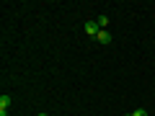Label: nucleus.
Instances as JSON below:
<instances>
[{
	"mask_svg": "<svg viewBox=\"0 0 155 116\" xmlns=\"http://www.w3.org/2000/svg\"><path fill=\"white\" fill-rule=\"evenodd\" d=\"M11 108V95H0V116H8Z\"/></svg>",
	"mask_w": 155,
	"mask_h": 116,
	"instance_id": "nucleus-1",
	"label": "nucleus"
},
{
	"mask_svg": "<svg viewBox=\"0 0 155 116\" xmlns=\"http://www.w3.org/2000/svg\"><path fill=\"white\" fill-rule=\"evenodd\" d=\"M98 31H101V26L96 21H88L85 23V34H88V36H98Z\"/></svg>",
	"mask_w": 155,
	"mask_h": 116,
	"instance_id": "nucleus-2",
	"label": "nucleus"
},
{
	"mask_svg": "<svg viewBox=\"0 0 155 116\" xmlns=\"http://www.w3.org/2000/svg\"><path fill=\"white\" fill-rule=\"evenodd\" d=\"M96 39H98L101 44H109V41H111V34H109V28H101V31H98V36H96Z\"/></svg>",
	"mask_w": 155,
	"mask_h": 116,
	"instance_id": "nucleus-3",
	"label": "nucleus"
},
{
	"mask_svg": "<svg viewBox=\"0 0 155 116\" xmlns=\"http://www.w3.org/2000/svg\"><path fill=\"white\" fill-rule=\"evenodd\" d=\"M96 23H98L101 28H106V26H109V16H101V18H98V21H96Z\"/></svg>",
	"mask_w": 155,
	"mask_h": 116,
	"instance_id": "nucleus-4",
	"label": "nucleus"
},
{
	"mask_svg": "<svg viewBox=\"0 0 155 116\" xmlns=\"http://www.w3.org/2000/svg\"><path fill=\"white\" fill-rule=\"evenodd\" d=\"M132 116H147V111H145V108H137V111H132Z\"/></svg>",
	"mask_w": 155,
	"mask_h": 116,
	"instance_id": "nucleus-5",
	"label": "nucleus"
},
{
	"mask_svg": "<svg viewBox=\"0 0 155 116\" xmlns=\"http://www.w3.org/2000/svg\"><path fill=\"white\" fill-rule=\"evenodd\" d=\"M39 116H47V114H39Z\"/></svg>",
	"mask_w": 155,
	"mask_h": 116,
	"instance_id": "nucleus-6",
	"label": "nucleus"
}]
</instances>
